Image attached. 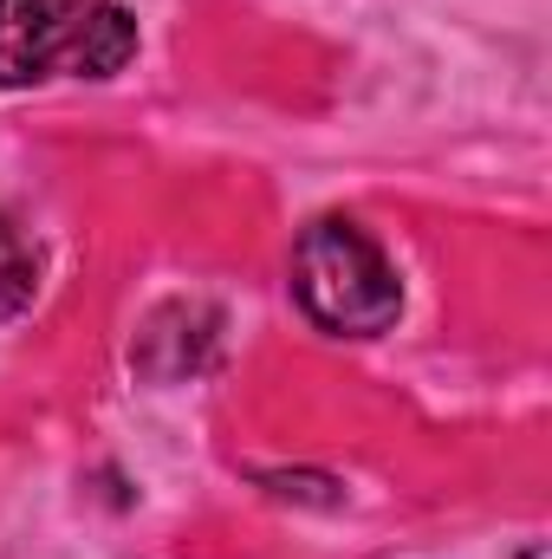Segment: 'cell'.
Segmentation results:
<instances>
[{
    "instance_id": "obj_3",
    "label": "cell",
    "mask_w": 552,
    "mask_h": 559,
    "mask_svg": "<svg viewBox=\"0 0 552 559\" xmlns=\"http://www.w3.org/2000/svg\"><path fill=\"white\" fill-rule=\"evenodd\" d=\"M39 293V241L26 235L20 215L0 209V319H20Z\"/></svg>"
},
{
    "instance_id": "obj_2",
    "label": "cell",
    "mask_w": 552,
    "mask_h": 559,
    "mask_svg": "<svg viewBox=\"0 0 552 559\" xmlns=\"http://www.w3.org/2000/svg\"><path fill=\"white\" fill-rule=\"evenodd\" d=\"M292 299L319 332H338V338H377L404 312L397 267L345 215H319L292 241Z\"/></svg>"
},
{
    "instance_id": "obj_1",
    "label": "cell",
    "mask_w": 552,
    "mask_h": 559,
    "mask_svg": "<svg viewBox=\"0 0 552 559\" xmlns=\"http://www.w3.org/2000/svg\"><path fill=\"white\" fill-rule=\"evenodd\" d=\"M137 59V13L118 0H0V85L26 92L52 72L118 79Z\"/></svg>"
}]
</instances>
